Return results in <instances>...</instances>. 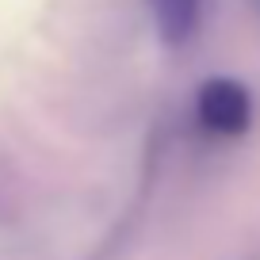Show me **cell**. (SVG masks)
Wrapping results in <instances>:
<instances>
[{
  "instance_id": "6da1fadb",
  "label": "cell",
  "mask_w": 260,
  "mask_h": 260,
  "mask_svg": "<svg viewBox=\"0 0 260 260\" xmlns=\"http://www.w3.org/2000/svg\"><path fill=\"white\" fill-rule=\"evenodd\" d=\"M195 119L199 126L218 134V138H237L252 122V96L234 77H207L195 92Z\"/></svg>"
},
{
  "instance_id": "7a4b0ae2",
  "label": "cell",
  "mask_w": 260,
  "mask_h": 260,
  "mask_svg": "<svg viewBox=\"0 0 260 260\" xmlns=\"http://www.w3.org/2000/svg\"><path fill=\"white\" fill-rule=\"evenodd\" d=\"M149 12L165 46H187L203 23V0H149Z\"/></svg>"
}]
</instances>
